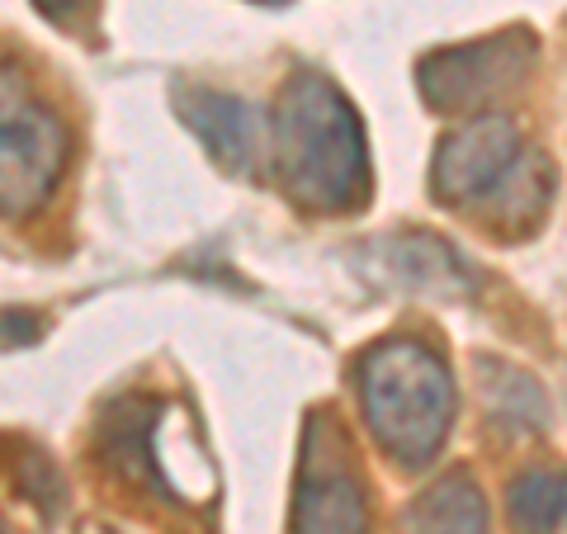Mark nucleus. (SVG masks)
Listing matches in <instances>:
<instances>
[{"mask_svg": "<svg viewBox=\"0 0 567 534\" xmlns=\"http://www.w3.org/2000/svg\"><path fill=\"white\" fill-rule=\"evenodd\" d=\"M529 62H535V39L525 29L492 33V39L458 43V48H440L421 62V95L440 114L483 110L487 100L511 91L525 76Z\"/></svg>", "mask_w": 567, "mask_h": 534, "instance_id": "20e7f679", "label": "nucleus"}, {"mask_svg": "<svg viewBox=\"0 0 567 534\" xmlns=\"http://www.w3.org/2000/svg\"><path fill=\"white\" fill-rule=\"evenodd\" d=\"M406 534H487L483 492L468 473H445L406 511Z\"/></svg>", "mask_w": 567, "mask_h": 534, "instance_id": "6e6552de", "label": "nucleus"}, {"mask_svg": "<svg viewBox=\"0 0 567 534\" xmlns=\"http://www.w3.org/2000/svg\"><path fill=\"white\" fill-rule=\"evenodd\" d=\"M66 166V133L14 66L0 62V213H39Z\"/></svg>", "mask_w": 567, "mask_h": 534, "instance_id": "7ed1b4c3", "label": "nucleus"}, {"mask_svg": "<svg viewBox=\"0 0 567 534\" xmlns=\"http://www.w3.org/2000/svg\"><path fill=\"white\" fill-rule=\"evenodd\" d=\"M275 162L293 204L346 213L364 199V129L341 85L293 76L275 104Z\"/></svg>", "mask_w": 567, "mask_h": 534, "instance_id": "f257e3e1", "label": "nucleus"}, {"mask_svg": "<svg viewBox=\"0 0 567 534\" xmlns=\"http://www.w3.org/2000/svg\"><path fill=\"white\" fill-rule=\"evenodd\" d=\"M487 412L516 435H529L548 421V402L535 379H525L516 369H496V379H487Z\"/></svg>", "mask_w": 567, "mask_h": 534, "instance_id": "9d476101", "label": "nucleus"}, {"mask_svg": "<svg viewBox=\"0 0 567 534\" xmlns=\"http://www.w3.org/2000/svg\"><path fill=\"white\" fill-rule=\"evenodd\" d=\"M0 534H6V525H0Z\"/></svg>", "mask_w": 567, "mask_h": 534, "instance_id": "f8f14e48", "label": "nucleus"}, {"mask_svg": "<svg viewBox=\"0 0 567 534\" xmlns=\"http://www.w3.org/2000/svg\"><path fill=\"white\" fill-rule=\"evenodd\" d=\"M364 425L402 469H425L454 425V379L416 341H383L360 364Z\"/></svg>", "mask_w": 567, "mask_h": 534, "instance_id": "f03ea898", "label": "nucleus"}, {"mask_svg": "<svg viewBox=\"0 0 567 534\" xmlns=\"http://www.w3.org/2000/svg\"><path fill=\"white\" fill-rule=\"evenodd\" d=\"M516 156H520V133L511 119H502V114L468 119L464 129H454L440 142L431 185L445 204H473L516 166Z\"/></svg>", "mask_w": 567, "mask_h": 534, "instance_id": "39448f33", "label": "nucleus"}, {"mask_svg": "<svg viewBox=\"0 0 567 534\" xmlns=\"http://www.w3.org/2000/svg\"><path fill=\"white\" fill-rule=\"evenodd\" d=\"M81 0H39V10H48V14H71Z\"/></svg>", "mask_w": 567, "mask_h": 534, "instance_id": "9b49d317", "label": "nucleus"}, {"mask_svg": "<svg viewBox=\"0 0 567 534\" xmlns=\"http://www.w3.org/2000/svg\"><path fill=\"white\" fill-rule=\"evenodd\" d=\"M506 511L520 534H558L567 525V469H525L506 487Z\"/></svg>", "mask_w": 567, "mask_h": 534, "instance_id": "1a4fd4ad", "label": "nucleus"}, {"mask_svg": "<svg viewBox=\"0 0 567 534\" xmlns=\"http://www.w3.org/2000/svg\"><path fill=\"white\" fill-rule=\"evenodd\" d=\"M181 110H185V123L208 142V152L227 171H256L260 133H256L251 104L237 95H218V91H194L181 100Z\"/></svg>", "mask_w": 567, "mask_h": 534, "instance_id": "0eeeda50", "label": "nucleus"}, {"mask_svg": "<svg viewBox=\"0 0 567 534\" xmlns=\"http://www.w3.org/2000/svg\"><path fill=\"white\" fill-rule=\"evenodd\" d=\"M293 534H369L360 477L341 454L308 450L293 502Z\"/></svg>", "mask_w": 567, "mask_h": 534, "instance_id": "423d86ee", "label": "nucleus"}]
</instances>
